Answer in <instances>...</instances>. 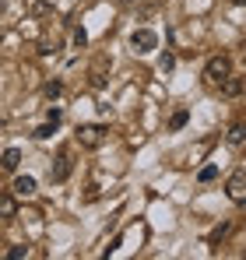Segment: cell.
Segmentation results:
<instances>
[{"instance_id":"obj_1","label":"cell","mask_w":246,"mask_h":260,"mask_svg":"<svg viewBox=\"0 0 246 260\" xmlns=\"http://www.w3.org/2000/svg\"><path fill=\"white\" fill-rule=\"evenodd\" d=\"M229 74H232L229 56H211V60H207V67H204V81L207 85H222Z\"/></svg>"},{"instance_id":"obj_2","label":"cell","mask_w":246,"mask_h":260,"mask_svg":"<svg viewBox=\"0 0 246 260\" xmlns=\"http://www.w3.org/2000/svg\"><path fill=\"white\" fill-rule=\"evenodd\" d=\"M130 46H134V53L148 56V53H155V49H159V36H155L151 28H134V36H130Z\"/></svg>"},{"instance_id":"obj_3","label":"cell","mask_w":246,"mask_h":260,"mask_svg":"<svg viewBox=\"0 0 246 260\" xmlns=\"http://www.w3.org/2000/svg\"><path fill=\"white\" fill-rule=\"evenodd\" d=\"M102 137H106V127L102 123H84V127H78V141H81L84 148H99Z\"/></svg>"},{"instance_id":"obj_4","label":"cell","mask_w":246,"mask_h":260,"mask_svg":"<svg viewBox=\"0 0 246 260\" xmlns=\"http://www.w3.org/2000/svg\"><path fill=\"white\" fill-rule=\"evenodd\" d=\"M225 190H229V197H232L236 204L246 201V176H243V169H236V173L229 176V186H225Z\"/></svg>"},{"instance_id":"obj_5","label":"cell","mask_w":246,"mask_h":260,"mask_svg":"<svg viewBox=\"0 0 246 260\" xmlns=\"http://www.w3.org/2000/svg\"><path fill=\"white\" fill-rule=\"evenodd\" d=\"M18 162H21V151H18V148H7V151L0 155V169H4V173H18Z\"/></svg>"},{"instance_id":"obj_6","label":"cell","mask_w":246,"mask_h":260,"mask_svg":"<svg viewBox=\"0 0 246 260\" xmlns=\"http://www.w3.org/2000/svg\"><path fill=\"white\" fill-rule=\"evenodd\" d=\"M67 176H71V155L64 151V155L56 158V166H53V183H64Z\"/></svg>"},{"instance_id":"obj_7","label":"cell","mask_w":246,"mask_h":260,"mask_svg":"<svg viewBox=\"0 0 246 260\" xmlns=\"http://www.w3.org/2000/svg\"><path fill=\"white\" fill-rule=\"evenodd\" d=\"M14 193H18V197H32V193H36V179H32V176H18V179H14Z\"/></svg>"},{"instance_id":"obj_8","label":"cell","mask_w":246,"mask_h":260,"mask_svg":"<svg viewBox=\"0 0 246 260\" xmlns=\"http://www.w3.org/2000/svg\"><path fill=\"white\" fill-rule=\"evenodd\" d=\"M14 215H18V201L11 193H0V218L7 221V218H14Z\"/></svg>"},{"instance_id":"obj_9","label":"cell","mask_w":246,"mask_h":260,"mask_svg":"<svg viewBox=\"0 0 246 260\" xmlns=\"http://www.w3.org/2000/svg\"><path fill=\"white\" fill-rule=\"evenodd\" d=\"M222 91H225L229 99H236V95H243V78H236V74H229V78L222 81Z\"/></svg>"},{"instance_id":"obj_10","label":"cell","mask_w":246,"mask_h":260,"mask_svg":"<svg viewBox=\"0 0 246 260\" xmlns=\"http://www.w3.org/2000/svg\"><path fill=\"white\" fill-rule=\"evenodd\" d=\"M187 120H190V113H187V109H179V113L169 120V127H172V130H183V127H187Z\"/></svg>"},{"instance_id":"obj_11","label":"cell","mask_w":246,"mask_h":260,"mask_svg":"<svg viewBox=\"0 0 246 260\" xmlns=\"http://www.w3.org/2000/svg\"><path fill=\"white\" fill-rule=\"evenodd\" d=\"M243 137H246V130H243V123H236V127L229 130V144H236V148H239V144H243Z\"/></svg>"},{"instance_id":"obj_12","label":"cell","mask_w":246,"mask_h":260,"mask_svg":"<svg viewBox=\"0 0 246 260\" xmlns=\"http://www.w3.org/2000/svg\"><path fill=\"white\" fill-rule=\"evenodd\" d=\"M172 67H176V56H172V53H162V56H159V71H162V74H169Z\"/></svg>"},{"instance_id":"obj_13","label":"cell","mask_w":246,"mask_h":260,"mask_svg":"<svg viewBox=\"0 0 246 260\" xmlns=\"http://www.w3.org/2000/svg\"><path fill=\"white\" fill-rule=\"evenodd\" d=\"M60 91H64V85H60V81H49V85L42 88V95H46V99H60Z\"/></svg>"},{"instance_id":"obj_14","label":"cell","mask_w":246,"mask_h":260,"mask_svg":"<svg viewBox=\"0 0 246 260\" xmlns=\"http://www.w3.org/2000/svg\"><path fill=\"white\" fill-rule=\"evenodd\" d=\"M53 130H56V123H53V120H46V123L36 130V137H39V141H46V137H53Z\"/></svg>"},{"instance_id":"obj_15","label":"cell","mask_w":246,"mask_h":260,"mask_svg":"<svg viewBox=\"0 0 246 260\" xmlns=\"http://www.w3.org/2000/svg\"><path fill=\"white\" fill-rule=\"evenodd\" d=\"M214 176H218V166H204V169L197 173V179H201V183H211Z\"/></svg>"},{"instance_id":"obj_16","label":"cell","mask_w":246,"mask_h":260,"mask_svg":"<svg viewBox=\"0 0 246 260\" xmlns=\"http://www.w3.org/2000/svg\"><path fill=\"white\" fill-rule=\"evenodd\" d=\"M74 46H78V49L88 46V32H84V28H74Z\"/></svg>"},{"instance_id":"obj_17","label":"cell","mask_w":246,"mask_h":260,"mask_svg":"<svg viewBox=\"0 0 246 260\" xmlns=\"http://www.w3.org/2000/svg\"><path fill=\"white\" fill-rule=\"evenodd\" d=\"M225 236H229V225H225V221H222V225H218V229H214V232H211V243H218V239H225Z\"/></svg>"},{"instance_id":"obj_18","label":"cell","mask_w":246,"mask_h":260,"mask_svg":"<svg viewBox=\"0 0 246 260\" xmlns=\"http://www.w3.org/2000/svg\"><path fill=\"white\" fill-rule=\"evenodd\" d=\"M11 260H21V257H28V246H11V253H7Z\"/></svg>"},{"instance_id":"obj_19","label":"cell","mask_w":246,"mask_h":260,"mask_svg":"<svg viewBox=\"0 0 246 260\" xmlns=\"http://www.w3.org/2000/svg\"><path fill=\"white\" fill-rule=\"evenodd\" d=\"M46 120H53V123H60V120H64V113H60V109H49V113H46Z\"/></svg>"},{"instance_id":"obj_20","label":"cell","mask_w":246,"mask_h":260,"mask_svg":"<svg viewBox=\"0 0 246 260\" xmlns=\"http://www.w3.org/2000/svg\"><path fill=\"white\" fill-rule=\"evenodd\" d=\"M0 127H4V120H0Z\"/></svg>"}]
</instances>
